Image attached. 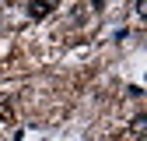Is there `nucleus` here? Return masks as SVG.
Returning <instances> with one entry per match:
<instances>
[{"mask_svg":"<svg viewBox=\"0 0 147 141\" xmlns=\"http://www.w3.org/2000/svg\"><path fill=\"white\" fill-rule=\"evenodd\" d=\"M53 11V4H46V0H39V4H28V14L35 18V21H39V18H46Z\"/></svg>","mask_w":147,"mask_h":141,"instance_id":"obj_1","label":"nucleus"},{"mask_svg":"<svg viewBox=\"0 0 147 141\" xmlns=\"http://www.w3.org/2000/svg\"><path fill=\"white\" fill-rule=\"evenodd\" d=\"M130 127H133V134L140 138V134L147 131V116H144V113H140V116H133V123H130Z\"/></svg>","mask_w":147,"mask_h":141,"instance_id":"obj_2","label":"nucleus"}]
</instances>
